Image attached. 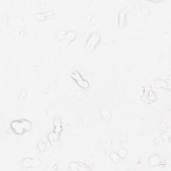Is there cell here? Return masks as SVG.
Listing matches in <instances>:
<instances>
[{
    "instance_id": "cell-1",
    "label": "cell",
    "mask_w": 171,
    "mask_h": 171,
    "mask_svg": "<svg viewBox=\"0 0 171 171\" xmlns=\"http://www.w3.org/2000/svg\"><path fill=\"white\" fill-rule=\"evenodd\" d=\"M10 127L15 134L24 135L26 132L31 130L32 125L30 121L22 119V120H14L10 124Z\"/></svg>"
},
{
    "instance_id": "cell-2",
    "label": "cell",
    "mask_w": 171,
    "mask_h": 171,
    "mask_svg": "<svg viewBox=\"0 0 171 171\" xmlns=\"http://www.w3.org/2000/svg\"><path fill=\"white\" fill-rule=\"evenodd\" d=\"M100 41V34L98 32H94L90 35L87 42H86V47L87 48H90L92 50H94L96 47L98 46Z\"/></svg>"
},
{
    "instance_id": "cell-3",
    "label": "cell",
    "mask_w": 171,
    "mask_h": 171,
    "mask_svg": "<svg viewBox=\"0 0 171 171\" xmlns=\"http://www.w3.org/2000/svg\"><path fill=\"white\" fill-rule=\"evenodd\" d=\"M71 77L73 80H74L78 86L80 87H81L84 89H88L90 86V84L87 80H86L85 79H84L82 78V76H81V74H80L79 72H78L77 70L74 71L71 74Z\"/></svg>"
},
{
    "instance_id": "cell-4",
    "label": "cell",
    "mask_w": 171,
    "mask_h": 171,
    "mask_svg": "<svg viewBox=\"0 0 171 171\" xmlns=\"http://www.w3.org/2000/svg\"><path fill=\"white\" fill-rule=\"evenodd\" d=\"M76 38V34L72 31L68 32L64 38L59 42V47L60 48H65L69 46Z\"/></svg>"
},
{
    "instance_id": "cell-5",
    "label": "cell",
    "mask_w": 171,
    "mask_h": 171,
    "mask_svg": "<svg viewBox=\"0 0 171 171\" xmlns=\"http://www.w3.org/2000/svg\"><path fill=\"white\" fill-rule=\"evenodd\" d=\"M41 162L38 159L34 158H26L22 160V164L24 168H34V167H38L40 165Z\"/></svg>"
},
{
    "instance_id": "cell-6",
    "label": "cell",
    "mask_w": 171,
    "mask_h": 171,
    "mask_svg": "<svg viewBox=\"0 0 171 171\" xmlns=\"http://www.w3.org/2000/svg\"><path fill=\"white\" fill-rule=\"evenodd\" d=\"M53 16H54V13L51 11L46 12H38V13L35 14L34 18L37 21H45V20L52 18Z\"/></svg>"
},
{
    "instance_id": "cell-7",
    "label": "cell",
    "mask_w": 171,
    "mask_h": 171,
    "mask_svg": "<svg viewBox=\"0 0 171 171\" xmlns=\"http://www.w3.org/2000/svg\"><path fill=\"white\" fill-rule=\"evenodd\" d=\"M69 168L71 170H91V168L88 167L86 164L82 163V162H71L69 164Z\"/></svg>"
},
{
    "instance_id": "cell-8",
    "label": "cell",
    "mask_w": 171,
    "mask_h": 171,
    "mask_svg": "<svg viewBox=\"0 0 171 171\" xmlns=\"http://www.w3.org/2000/svg\"><path fill=\"white\" fill-rule=\"evenodd\" d=\"M127 9L126 7H123L120 9L118 14V26L120 28H124L126 20Z\"/></svg>"
},
{
    "instance_id": "cell-9",
    "label": "cell",
    "mask_w": 171,
    "mask_h": 171,
    "mask_svg": "<svg viewBox=\"0 0 171 171\" xmlns=\"http://www.w3.org/2000/svg\"><path fill=\"white\" fill-rule=\"evenodd\" d=\"M62 130V126L61 119L59 117H57V118H55L54 120V132L55 133L59 135Z\"/></svg>"
},
{
    "instance_id": "cell-10",
    "label": "cell",
    "mask_w": 171,
    "mask_h": 171,
    "mask_svg": "<svg viewBox=\"0 0 171 171\" xmlns=\"http://www.w3.org/2000/svg\"><path fill=\"white\" fill-rule=\"evenodd\" d=\"M156 84L160 88L170 90V84L164 80H158L156 82Z\"/></svg>"
},
{
    "instance_id": "cell-11",
    "label": "cell",
    "mask_w": 171,
    "mask_h": 171,
    "mask_svg": "<svg viewBox=\"0 0 171 171\" xmlns=\"http://www.w3.org/2000/svg\"><path fill=\"white\" fill-rule=\"evenodd\" d=\"M149 162L152 166H157L160 164V158L159 156H158L156 155H154L150 158Z\"/></svg>"
},
{
    "instance_id": "cell-12",
    "label": "cell",
    "mask_w": 171,
    "mask_h": 171,
    "mask_svg": "<svg viewBox=\"0 0 171 171\" xmlns=\"http://www.w3.org/2000/svg\"><path fill=\"white\" fill-rule=\"evenodd\" d=\"M101 116H102L103 119H104L106 120H108L111 118V113L108 110V109L104 108L101 111Z\"/></svg>"
},
{
    "instance_id": "cell-13",
    "label": "cell",
    "mask_w": 171,
    "mask_h": 171,
    "mask_svg": "<svg viewBox=\"0 0 171 171\" xmlns=\"http://www.w3.org/2000/svg\"><path fill=\"white\" fill-rule=\"evenodd\" d=\"M48 139L51 143H55V142L58 141L59 135L58 134L55 133V132L53 131V132H52L49 133V135L48 136Z\"/></svg>"
},
{
    "instance_id": "cell-14",
    "label": "cell",
    "mask_w": 171,
    "mask_h": 171,
    "mask_svg": "<svg viewBox=\"0 0 171 171\" xmlns=\"http://www.w3.org/2000/svg\"><path fill=\"white\" fill-rule=\"evenodd\" d=\"M110 157L111 159H112L114 162H116V163H118V162H120L121 160L120 156L118 155V154L117 153V152H111L110 154Z\"/></svg>"
},
{
    "instance_id": "cell-15",
    "label": "cell",
    "mask_w": 171,
    "mask_h": 171,
    "mask_svg": "<svg viewBox=\"0 0 171 171\" xmlns=\"http://www.w3.org/2000/svg\"><path fill=\"white\" fill-rule=\"evenodd\" d=\"M37 147H38V148L40 150V151L43 152L46 149L47 146H46V144L44 142H43L42 141H39L38 143H37Z\"/></svg>"
},
{
    "instance_id": "cell-16",
    "label": "cell",
    "mask_w": 171,
    "mask_h": 171,
    "mask_svg": "<svg viewBox=\"0 0 171 171\" xmlns=\"http://www.w3.org/2000/svg\"><path fill=\"white\" fill-rule=\"evenodd\" d=\"M117 153L118 154V155L120 156L121 158H125L127 155V151L126 150L124 149V148H121V149L118 150Z\"/></svg>"
},
{
    "instance_id": "cell-17",
    "label": "cell",
    "mask_w": 171,
    "mask_h": 171,
    "mask_svg": "<svg viewBox=\"0 0 171 171\" xmlns=\"http://www.w3.org/2000/svg\"><path fill=\"white\" fill-rule=\"evenodd\" d=\"M67 32H66L65 31H59V32H58V33L57 34V38L59 39V41L60 42V41H62L63 40L64 38V37L66 36V34Z\"/></svg>"
},
{
    "instance_id": "cell-18",
    "label": "cell",
    "mask_w": 171,
    "mask_h": 171,
    "mask_svg": "<svg viewBox=\"0 0 171 171\" xmlns=\"http://www.w3.org/2000/svg\"><path fill=\"white\" fill-rule=\"evenodd\" d=\"M170 135L168 132H164L162 136V139L164 140V141H167V140H170Z\"/></svg>"
}]
</instances>
